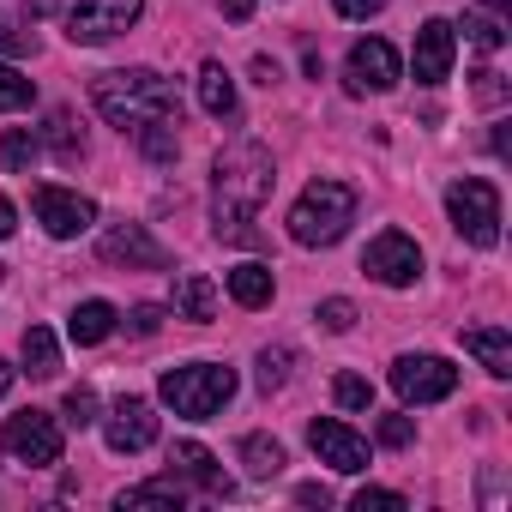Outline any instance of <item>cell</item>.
I'll list each match as a JSON object with an SVG mask.
<instances>
[{
  "label": "cell",
  "mask_w": 512,
  "mask_h": 512,
  "mask_svg": "<svg viewBox=\"0 0 512 512\" xmlns=\"http://www.w3.org/2000/svg\"><path fill=\"white\" fill-rule=\"evenodd\" d=\"M272 151L260 139H235L229 151H217L211 163V217H217V235L223 241H253V217H260V205L272 199Z\"/></svg>",
  "instance_id": "cell-1"
},
{
  "label": "cell",
  "mask_w": 512,
  "mask_h": 512,
  "mask_svg": "<svg viewBox=\"0 0 512 512\" xmlns=\"http://www.w3.org/2000/svg\"><path fill=\"white\" fill-rule=\"evenodd\" d=\"M91 97H97V115H103L109 127H121V133H139L145 121L181 115L175 85H169L163 73H151V67H115V73H103V79L91 85Z\"/></svg>",
  "instance_id": "cell-2"
},
{
  "label": "cell",
  "mask_w": 512,
  "mask_h": 512,
  "mask_svg": "<svg viewBox=\"0 0 512 512\" xmlns=\"http://www.w3.org/2000/svg\"><path fill=\"white\" fill-rule=\"evenodd\" d=\"M356 223V187L350 181H308L302 199L290 205V235L302 247H332Z\"/></svg>",
  "instance_id": "cell-3"
},
{
  "label": "cell",
  "mask_w": 512,
  "mask_h": 512,
  "mask_svg": "<svg viewBox=\"0 0 512 512\" xmlns=\"http://www.w3.org/2000/svg\"><path fill=\"white\" fill-rule=\"evenodd\" d=\"M157 398L175 416H187V422H211L235 398V368H223V362H181V368H169L157 380Z\"/></svg>",
  "instance_id": "cell-4"
},
{
  "label": "cell",
  "mask_w": 512,
  "mask_h": 512,
  "mask_svg": "<svg viewBox=\"0 0 512 512\" xmlns=\"http://www.w3.org/2000/svg\"><path fill=\"white\" fill-rule=\"evenodd\" d=\"M446 211H452V229L470 247H494L500 241V193H494V181H482V175L452 181L446 187Z\"/></svg>",
  "instance_id": "cell-5"
},
{
  "label": "cell",
  "mask_w": 512,
  "mask_h": 512,
  "mask_svg": "<svg viewBox=\"0 0 512 512\" xmlns=\"http://www.w3.org/2000/svg\"><path fill=\"white\" fill-rule=\"evenodd\" d=\"M145 13V0H73V13H67V37L79 49H97L121 31H133Z\"/></svg>",
  "instance_id": "cell-6"
},
{
  "label": "cell",
  "mask_w": 512,
  "mask_h": 512,
  "mask_svg": "<svg viewBox=\"0 0 512 512\" xmlns=\"http://www.w3.org/2000/svg\"><path fill=\"white\" fill-rule=\"evenodd\" d=\"M362 272L380 278L386 290H410V284L422 278V247H416L404 229H380V235L368 241V253H362Z\"/></svg>",
  "instance_id": "cell-7"
},
{
  "label": "cell",
  "mask_w": 512,
  "mask_h": 512,
  "mask_svg": "<svg viewBox=\"0 0 512 512\" xmlns=\"http://www.w3.org/2000/svg\"><path fill=\"white\" fill-rule=\"evenodd\" d=\"M392 392L404 404H440L458 392V368L446 356H398L392 362Z\"/></svg>",
  "instance_id": "cell-8"
},
{
  "label": "cell",
  "mask_w": 512,
  "mask_h": 512,
  "mask_svg": "<svg viewBox=\"0 0 512 512\" xmlns=\"http://www.w3.org/2000/svg\"><path fill=\"white\" fill-rule=\"evenodd\" d=\"M7 452H13L19 464H31V470L61 464V416H49V410H19V416L7 422Z\"/></svg>",
  "instance_id": "cell-9"
},
{
  "label": "cell",
  "mask_w": 512,
  "mask_h": 512,
  "mask_svg": "<svg viewBox=\"0 0 512 512\" xmlns=\"http://www.w3.org/2000/svg\"><path fill=\"white\" fill-rule=\"evenodd\" d=\"M97 253H103V266H121V272H163L169 266V247L145 223H115L97 241Z\"/></svg>",
  "instance_id": "cell-10"
},
{
  "label": "cell",
  "mask_w": 512,
  "mask_h": 512,
  "mask_svg": "<svg viewBox=\"0 0 512 512\" xmlns=\"http://www.w3.org/2000/svg\"><path fill=\"white\" fill-rule=\"evenodd\" d=\"M31 205H37V223H43L55 241H73V235H85V229L97 223V205H91L85 193H67V187H37Z\"/></svg>",
  "instance_id": "cell-11"
},
{
  "label": "cell",
  "mask_w": 512,
  "mask_h": 512,
  "mask_svg": "<svg viewBox=\"0 0 512 512\" xmlns=\"http://www.w3.org/2000/svg\"><path fill=\"white\" fill-rule=\"evenodd\" d=\"M398 79H404V61H398L392 43L362 37V43L350 49V91H356V97H368V91H392Z\"/></svg>",
  "instance_id": "cell-12"
},
{
  "label": "cell",
  "mask_w": 512,
  "mask_h": 512,
  "mask_svg": "<svg viewBox=\"0 0 512 512\" xmlns=\"http://www.w3.org/2000/svg\"><path fill=\"white\" fill-rule=\"evenodd\" d=\"M308 446H314V452H320V464H332L338 476L368 470V440H362L356 428H344L338 416H320V422L308 428Z\"/></svg>",
  "instance_id": "cell-13"
},
{
  "label": "cell",
  "mask_w": 512,
  "mask_h": 512,
  "mask_svg": "<svg viewBox=\"0 0 512 512\" xmlns=\"http://www.w3.org/2000/svg\"><path fill=\"white\" fill-rule=\"evenodd\" d=\"M103 422V440H109V452H145L151 440H157V410L145 404V398H121L109 416H97Z\"/></svg>",
  "instance_id": "cell-14"
},
{
  "label": "cell",
  "mask_w": 512,
  "mask_h": 512,
  "mask_svg": "<svg viewBox=\"0 0 512 512\" xmlns=\"http://www.w3.org/2000/svg\"><path fill=\"white\" fill-rule=\"evenodd\" d=\"M452 55H458V31H452L446 19H428V25L416 31V55H410V67H416V85H446V73H452Z\"/></svg>",
  "instance_id": "cell-15"
},
{
  "label": "cell",
  "mask_w": 512,
  "mask_h": 512,
  "mask_svg": "<svg viewBox=\"0 0 512 512\" xmlns=\"http://www.w3.org/2000/svg\"><path fill=\"white\" fill-rule=\"evenodd\" d=\"M169 476H181V482H193V488H205V494H229V476L217 470V458L199 446V440H175V452H169Z\"/></svg>",
  "instance_id": "cell-16"
},
{
  "label": "cell",
  "mask_w": 512,
  "mask_h": 512,
  "mask_svg": "<svg viewBox=\"0 0 512 512\" xmlns=\"http://www.w3.org/2000/svg\"><path fill=\"white\" fill-rule=\"evenodd\" d=\"M175 320H193V326L217 320V284L205 272H181L175 278Z\"/></svg>",
  "instance_id": "cell-17"
},
{
  "label": "cell",
  "mask_w": 512,
  "mask_h": 512,
  "mask_svg": "<svg viewBox=\"0 0 512 512\" xmlns=\"http://www.w3.org/2000/svg\"><path fill=\"white\" fill-rule=\"evenodd\" d=\"M464 350H470L494 380H506V374H512V338H506L500 326H470V332H464Z\"/></svg>",
  "instance_id": "cell-18"
},
{
  "label": "cell",
  "mask_w": 512,
  "mask_h": 512,
  "mask_svg": "<svg viewBox=\"0 0 512 512\" xmlns=\"http://www.w3.org/2000/svg\"><path fill=\"white\" fill-rule=\"evenodd\" d=\"M235 458H241V470H247L253 482H272V476L284 470V446H278L272 434H241Z\"/></svg>",
  "instance_id": "cell-19"
},
{
  "label": "cell",
  "mask_w": 512,
  "mask_h": 512,
  "mask_svg": "<svg viewBox=\"0 0 512 512\" xmlns=\"http://www.w3.org/2000/svg\"><path fill=\"white\" fill-rule=\"evenodd\" d=\"M115 320H121V314H115L109 302H79V308L67 314V338H73V344H103V338L115 332Z\"/></svg>",
  "instance_id": "cell-20"
},
{
  "label": "cell",
  "mask_w": 512,
  "mask_h": 512,
  "mask_svg": "<svg viewBox=\"0 0 512 512\" xmlns=\"http://www.w3.org/2000/svg\"><path fill=\"white\" fill-rule=\"evenodd\" d=\"M229 296H235L241 308H266V302H272V266H260V260L235 266V272H229Z\"/></svg>",
  "instance_id": "cell-21"
},
{
  "label": "cell",
  "mask_w": 512,
  "mask_h": 512,
  "mask_svg": "<svg viewBox=\"0 0 512 512\" xmlns=\"http://www.w3.org/2000/svg\"><path fill=\"white\" fill-rule=\"evenodd\" d=\"M199 103H205V115H235V79L223 73V61H205L199 67Z\"/></svg>",
  "instance_id": "cell-22"
},
{
  "label": "cell",
  "mask_w": 512,
  "mask_h": 512,
  "mask_svg": "<svg viewBox=\"0 0 512 512\" xmlns=\"http://www.w3.org/2000/svg\"><path fill=\"white\" fill-rule=\"evenodd\" d=\"M25 374H31V380H55V374H61V344H55L49 326H31V332H25Z\"/></svg>",
  "instance_id": "cell-23"
},
{
  "label": "cell",
  "mask_w": 512,
  "mask_h": 512,
  "mask_svg": "<svg viewBox=\"0 0 512 512\" xmlns=\"http://www.w3.org/2000/svg\"><path fill=\"white\" fill-rule=\"evenodd\" d=\"M181 500H187V494H181V476H157V482H139V488H121V494H115L121 512H133V506H169V512H175Z\"/></svg>",
  "instance_id": "cell-24"
},
{
  "label": "cell",
  "mask_w": 512,
  "mask_h": 512,
  "mask_svg": "<svg viewBox=\"0 0 512 512\" xmlns=\"http://www.w3.org/2000/svg\"><path fill=\"white\" fill-rule=\"evenodd\" d=\"M175 127H181V115H163V121H145L133 139H139V151L151 157V163H169L175 151H181V139H175Z\"/></svg>",
  "instance_id": "cell-25"
},
{
  "label": "cell",
  "mask_w": 512,
  "mask_h": 512,
  "mask_svg": "<svg viewBox=\"0 0 512 512\" xmlns=\"http://www.w3.org/2000/svg\"><path fill=\"white\" fill-rule=\"evenodd\" d=\"M464 37H470L476 49H488V55H494V49L506 43V19H500L494 7H470V13H464Z\"/></svg>",
  "instance_id": "cell-26"
},
{
  "label": "cell",
  "mask_w": 512,
  "mask_h": 512,
  "mask_svg": "<svg viewBox=\"0 0 512 512\" xmlns=\"http://www.w3.org/2000/svg\"><path fill=\"white\" fill-rule=\"evenodd\" d=\"M43 139H49V151H55L61 163H79V157H85V139H79V127H73V115H67V109H55V115H49Z\"/></svg>",
  "instance_id": "cell-27"
},
{
  "label": "cell",
  "mask_w": 512,
  "mask_h": 512,
  "mask_svg": "<svg viewBox=\"0 0 512 512\" xmlns=\"http://www.w3.org/2000/svg\"><path fill=\"white\" fill-rule=\"evenodd\" d=\"M37 133H25V127H7V139H0V163H7L13 175H31V163H37Z\"/></svg>",
  "instance_id": "cell-28"
},
{
  "label": "cell",
  "mask_w": 512,
  "mask_h": 512,
  "mask_svg": "<svg viewBox=\"0 0 512 512\" xmlns=\"http://www.w3.org/2000/svg\"><path fill=\"white\" fill-rule=\"evenodd\" d=\"M31 103H37V85H31L19 67H7V61H0V109L13 115V109H31Z\"/></svg>",
  "instance_id": "cell-29"
},
{
  "label": "cell",
  "mask_w": 512,
  "mask_h": 512,
  "mask_svg": "<svg viewBox=\"0 0 512 512\" xmlns=\"http://www.w3.org/2000/svg\"><path fill=\"white\" fill-rule=\"evenodd\" d=\"M290 362H296V350H290V344H278V350H260V386H266V392L290 386Z\"/></svg>",
  "instance_id": "cell-30"
},
{
  "label": "cell",
  "mask_w": 512,
  "mask_h": 512,
  "mask_svg": "<svg viewBox=\"0 0 512 512\" xmlns=\"http://www.w3.org/2000/svg\"><path fill=\"white\" fill-rule=\"evenodd\" d=\"M61 422H67V428H91V422H97V392H91V386H73V392L61 398Z\"/></svg>",
  "instance_id": "cell-31"
},
{
  "label": "cell",
  "mask_w": 512,
  "mask_h": 512,
  "mask_svg": "<svg viewBox=\"0 0 512 512\" xmlns=\"http://www.w3.org/2000/svg\"><path fill=\"white\" fill-rule=\"evenodd\" d=\"M332 398H338L344 410H368V404H374V386H368L362 374H338V380H332Z\"/></svg>",
  "instance_id": "cell-32"
},
{
  "label": "cell",
  "mask_w": 512,
  "mask_h": 512,
  "mask_svg": "<svg viewBox=\"0 0 512 512\" xmlns=\"http://www.w3.org/2000/svg\"><path fill=\"white\" fill-rule=\"evenodd\" d=\"M326 332H350L356 326V302H344V296H332V302H320V314H314Z\"/></svg>",
  "instance_id": "cell-33"
},
{
  "label": "cell",
  "mask_w": 512,
  "mask_h": 512,
  "mask_svg": "<svg viewBox=\"0 0 512 512\" xmlns=\"http://www.w3.org/2000/svg\"><path fill=\"white\" fill-rule=\"evenodd\" d=\"M127 332H133V338H157V332H163V308H157V302H139V308L127 314Z\"/></svg>",
  "instance_id": "cell-34"
},
{
  "label": "cell",
  "mask_w": 512,
  "mask_h": 512,
  "mask_svg": "<svg viewBox=\"0 0 512 512\" xmlns=\"http://www.w3.org/2000/svg\"><path fill=\"white\" fill-rule=\"evenodd\" d=\"M350 506H356V512H404V494H392V488H362Z\"/></svg>",
  "instance_id": "cell-35"
},
{
  "label": "cell",
  "mask_w": 512,
  "mask_h": 512,
  "mask_svg": "<svg viewBox=\"0 0 512 512\" xmlns=\"http://www.w3.org/2000/svg\"><path fill=\"white\" fill-rule=\"evenodd\" d=\"M410 440H416L410 416H380V446H410Z\"/></svg>",
  "instance_id": "cell-36"
},
{
  "label": "cell",
  "mask_w": 512,
  "mask_h": 512,
  "mask_svg": "<svg viewBox=\"0 0 512 512\" xmlns=\"http://www.w3.org/2000/svg\"><path fill=\"white\" fill-rule=\"evenodd\" d=\"M31 49V31H19L13 19H0V55H25Z\"/></svg>",
  "instance_id": "cell-37"
},
{
  "label": "cell",
  "mask_w": 512,
  "mask_h": 512,
  "mask_svg": "<svg viewBox=\"0 0 512 512\" xmlns=\"http://www.w3.org/2000/svg\"><path fill=\"white\" fill-rule=\"evenodd\" d=\"M332 7L344 19H374V13H386V0H332Z\"/></svg>",
  "instance_id": "cell-38"
},
{
  "label": "cell",
  "mask_w": 512,
  "mask_h": 512,
  "mask_svg": "<svg viewBox=\"0 0 512 512\" xmlns=\"http://www.w3.org/2000/svg\"><path fill=\"white\" fill-rule=\"evenodd\" d=\"M476 97H482V103H500V97H506L500 73H488V67H482V73H476Z\"/></svg>",
  "instance_id": "cell-39"
},
{
  "label": "cell",
  "mask_w": 512,
  "mask_h": 512,
  "mask_svg": "<svg viewBox=\"0 0 512 512\" xmlns=\"http://www.w3.org/2000/svg\"><path fill=\"white\" fill-rule=\"evenodd\" d=\"M296 500H302V506H332V494H326L320 482H302V488H296Z\"/></svg>",
  "instance_id": "cell-40"
},
{
  "label": "cell",
  "mask_w": 512,
  "mask_h": 512,
  "mask_svg": "<svg viewBox=\"0 0 512 512\" xmlns=\"http://www.w3.org/2000/svg\"><path fill=\"white\" fill-rule=\"evenodd\" d=\"M19 229V211H13V199H0V241H7Z\"/></svg>",
  "instance_id": "cell-41"
},
{
  "label": "cell",
  "mask_w": 512,
  "mask_h": 512,
  "mask_svg": "<svg viewBox=\"0 0 512 512\" xmlns=\"http://www.w3.org/2000/svg\"><path fill=\"white\" fill-rule=\"evenodd\" d=\"M25 7H31V19H49V13H61V7H67V0H25Z\"/></svg>",
  "instance_id": "cell-42"
},
{
  "label": "cell",
  "mask_w": 512,
  "mask_h": 512,
  "mask_svg": "<svg viewBox=\"0 0 512 512\" xmlns=\"http://www.w3.org/2000/svg\"><path fill=\"white\" fill-rule=\"evenodd\" d=\"M223 13H229V19H247V13H253V0H223Z\"/></svg>",
  "instance_id": "cell-43"
},
{
  "label": "cell",
  "mask_w": 512,
  "mask_h": 512,
  "mask_svg": "<svg viewBox=\"0 0 512 512\" xmlns=\"http://www.w3.org/2000/svg\"><path fill=\"white\" fill-rule=\"evenodd\" d=\"M7 386H13V368H7V362H0V398H7Z\"/></svg>",
  "instance_id": "cell-44"
},
{
  "label": "cell",
  "mask_w": 512,
  "mask_h": 512,
  "mask_svg": "<svg viewBox=\"0 0 512 512\" xmlns=\"http://www.w3.org/2000/svg\"><path fill=\"white\" fill-rule=\"evenodd\" d=\"M488 7H494V13H500V7H506V0H488Z\"/></svg>",
  "instance_id": "cell-45"
}]
</instances>
